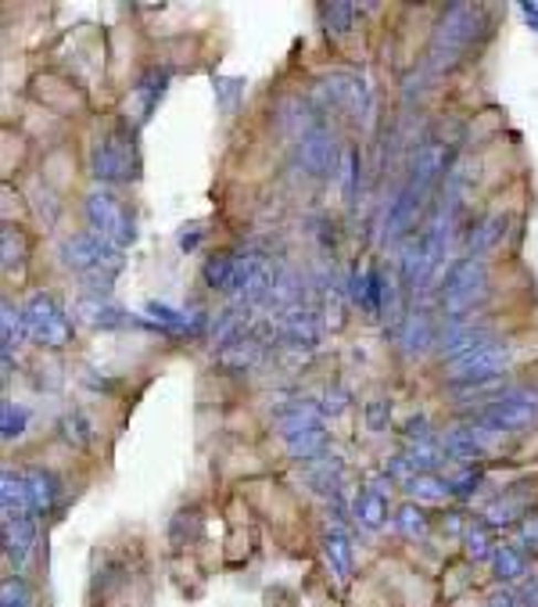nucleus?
<instances>
[{
	"label": "nucleus",
	"mask_w": 538,
	"mask_h": 607,
	"mask_svg": "<svg viewBox=\"0 0 538 607\" xmlns=\"http://www.w3.org/2000/svg\"><path fill=\"white\" fill-rule=\"evenodd\" d=\"M485 11L474 4H449L442 11L439 25H434L431 51H428V69L431 72H449L474 43H482L485 36Z\"/></svg>",
	"instance_id": "obj_1"
},
{
	"label": "nucleus",
	"mask_w": 538,
	"mask_h": 607,
	"mask_svg": "<svg viewBox=\"0 0 538 607\" xmlns=\"http://www.w3.org/2000/svg\"><path fill=\"white\" fill-rule=\"evenodd\" d=\"M488 295V266L485 259L463 255L456 259L439 284V313L445 321H474V310Z\"/></svg>",
	"instance_id": "obj_2"
},
{
	"label": "nucleus",
	"mask_w": 538,
	"mask_h": 607,
	"mask_svg": "<svg viewBox=\"0 0 538 607\" xmlns=\"http://www.w3.org/2000/svg\"><path fill=\"white\" fill-rule=\"evenodd\" d=\"M467 421L496 431V436H510V431L531 428L538 421V393L535 388H506V393L482 402V407H471Z\"/></svg>",
	"instance_id": "obj_3"
},
{
	"label": "nucleus",
	"mask_w": 538,
	"mask_h": 607,
	"mask_svg": "<svg viewBox=\"0 0 538 607\" xmlns=\"http://www.w3.org/2000/svg\"><path fill=\"white\" fill-rule=\"evenodd\" d=\"M22 316H25L29 338L43 345V349H65V345H72V338H76V324H72L62 295H54V292L29 295L22 306Z\"/></svg>",
	"instance_id": "obj_4"
},
{
	"label": "nucleus",
	"mask_w": 538,
	"mask_h": 607,
	"mask_svg": "<svg viewBox=\"0 0 538 607\" xmlns=\"http://www.w3.org/2000/svg\"><path fill=\"white\" fill-rule=\"evenodd\" d=\"M91 177L97 184H129L140 177V151L134 129H112L91 148Z\"/></svg>",
	"instance_id": "obj_5"
},
{
	"label": "nucleus",
	"mask_w": 538,
	"mask_h": 607,
	"mask_svg": "<svg viewBox=\"0 0 538 607\" xmlns=\"http://www.w3.org/2000/svg\"><path fill=\"white\" fill-rule=\"evenodd\" d=\"M506 367H510V345L496 338L482 345V349L445 364V385L460 388V393L463 388H485V385H496L506 374Z\"/></svg>",
	"instance_id": "obj_6"
},
{
	"label": "nucleus",
	"mask_w": 538,
	"mask_h": 607,
	"mask_svg": "<svg viewBox=\"0 0 538 607\" xmlns=\"http://www.w3.org/2000/svg\"><path fill=\"white\" fill-rule=\"evenodd\" d=\"M62 266L65 270H76L80 278H91V273H119L126 249L112 244L105 238H97L94 230H83V234H72L62 241Z\"/></svg>",
	"instance_id": "obj_7"
},
{
	"label": "nucleus",
	"mask_w": 538,
	"mask_h": 607,
	"mask_svg": "<svg viewBox=\"0 0 538 607\" xmlns=\"http://www.w3.org/2000/svg\"><path fill=\"white\" fill-rule=\"evenodd\" d=\"M83 216H86V227L94 230L97 238H105L119 249H129V241L137 238V223H134V212H129L119 198L112 191H91L83 198Z\"/></svg>",
	"instance_id": "obj_8"
},
{
	"label": "nucleus",
	"mask_w": 538,
	"mask_h": 607,
	"mask_svg": "<svg viewBox=\"0 0 538 607\" xmlns=\"http://www.w3.org/2000/svg\"><path fill=\"white\" fill-rule=\"evenodd\" d=\"M313 101L316 108H341L359 119V115H367L370 108V86L362 76H356V72H330V76L316 83Z\"/></svg>",
	"instance_id": "obj_9"
},
{
	"label": "nucleus",
	"mask_w": 538,
	"mask_h": 607,
	"mask_svg": "<svg viewBox=\"0 0 538 607\" xmlns=\"http://www.w3.org/2000/svg\"><path fill=\"white\" fill-rule=\"evenodd\" d=\"M341 155L345 151H338V140H334V134H330L324 123L313 126L309 134L298 140L302 169L309 172V177H316V180L334 177V172H338V166H341Z\"/></svg>",
	"instance_id": "obj_10"
},
{
	"label": "nucleus",
	"mask_w": 538,
	"mask_h": 607,
	"mask_svg": "<svg viewBox=\"0 0 538 607\" xmlns=\"http://www.w3.org/2000/svg\"><path fill=\"white\" fill-rule=\"evenodd\" d=\"M496 439H499L496 431L467 421V425H456L449 436H442V450L449 460H456V464H482V460L492 453V442Z\"/></svg>",
	"instance_id": "obj_11"
},
{
	"label": "nucleus",
	"mask_w": 538,
	"mask_h": 607,
	"mask_svg": "<svg viewBox=\"0 0 538 607\" xmlns=\"http://www.w3.org/2000/svg\"><path fill=\"white\" fill-rule=\"evenodd\" d=\"M488 342H496V335H492V327H485V324L445 321L442 331H439V345H434V353H439L445 364H453V359L482 349V345H488Z\"/></svg>",
	"instance_id": "obj_12"
},
{
	"label": "nucleus",
	"mask_w": 538,
	"mask_h": 607,
	"mask_svg": "<svg viewBox=\"0 0 538 607\" xmlns=\"http://www.w3.org/2000/svg\"><path fill=\"white\" fill-rule=\"evenodd\" d=\"M445 169H449V148H445V144H439V140H428V144H420V148L413 151V158H410V180H405L402 187H410L413 195L428 198L431 187L442 180Z\"/></svg>",
	"instance_id": "obj_13"
},
{
	"label": "nucleus",
	"mask_w": 538,
	"mask_h": 607,
	"mask_svg": "<svg viewBox=\"0 0 538 607\" xmlns=\"http://www.w3.org/2000/svg\"><path fill=\"white\" fill-rule=\"evenodd\" d=\"M276 335L281 342H287L291 349H316L319 338H324V324H319V313L305 310V306H295L281 316V324H276Z\"/></svg>",
	"instance_id": "obj_14"
},
{
	"label": "nucleus",
	"mask_w": 538,
	"mask_h": 607,
	"mask_svg": "<svg viewBox=\"0 0 538 607\" xmlns=\"http://www.w3.org/2000/svg\"><path fill=\"white\" fill-rule=\"evenodd\" d=\"M439 331L442 327H434L428 313H405V321L391 327V338L399 342V349L405 356H424L428 349L439 345Z\"/></svg>",
	"instance_id": "obj_15"
},
{
	"label": "nucleus",
	"mask_w": 538,
	"mask_h": 607,
	"mask_svg": "<svg viewBox=\"0 0 538 607\" xmlns=\"http://www.w3.org/2000/svg\"><path fill=\"white\" fill-rule=\"evenodd\" d=\"M166 86H169V69H166V65H162V69H148V72H144V76L137 80L134 94H129L126 112L134 115L137 123H144V119H148V115L155 112L158 101H162Z\"/></svg>",
	"instance_id": "obj_16"
},
{
	"label": "nucleus",
	"mask_w": 538,
	"mask_h": 607,
	"mask_svg": "<svg viewBox=\"0 0 538 607\" xmlns=\"http://www.w3.org/2000/svg\"><path fill=\"white\" fill-rule=\"evenodd\" d=\"M25 479V496H29V511H33L36 517L51 514L57 507V500H62V485H57V479L48 471V468H25L22 471Z\"/></svg>",
	"instance_id": "obj_17"
},
{
	"label": "nucleus",
	"mask_w": 538,
	"mask_h": 607,
	"mask_svg": "<svg viewBox=\"0 0 538 607\" xmlns=\"http://www.w3.org/2000/svg\"><path fill=\"white\" fill-rule=\"evenodd\" d=\"M506 223H510V220H506L503 212L482 216L477 223H471L467 238H463V249H467V255L482 259L488 252H496L499 244H503V238H506Z\"/></svg>",
	"instance_id": "obj_18"
},
{
	"label": "nucleus",
	"mask_w": 538,
	"mask_h": 607,
	"mask_svg": "<svg viewBox=\"0 0 538 607\" xmlns=\"http://www.w3.org/2000/svg\"><path fill=\"white\" fill-rule=\"evenodd\" d=\"M420 195H413L410 187H402V191H395V198H391L388 206V220H384V238L388 241H405L410 238V230L416 223V212H420Z\"/></svg>",
	"instance_id": "obj_19"
},
{
	"label": "nucleus",
	"mask_w": 538,
	"mask_h": 607,
	"mask_svg": "<svg viewBox=\"0 0 538 607\" xmlns=\"http://www.w3.org/2000/svg\"><path fill=\"white\" fill-rule=\"evenodd\" d=\"M0 525H4V557H8V565L19 572L25 565L29 551L36 546V517L29 514V517H14V522H0Z\"/></svg>",
	"instance_id": "obj_20"
},
{
	"label": "nucleus",
	"mask_w": 538,
	"mask_h": 607,
	"mask_svg": "<svg viewBox=\"0 0 538 607\" xmlns=\"http://www.w3.org/2000/svg\"><path fill=\"white\" fill-rule=\"evenodd\" d=\"M276 428L287 436H298V431H309V428H324V402H313V399H295L287 407L276 410Z\"/></svg>",
	"instance_id": "obj_21"
},
{
	"label": "nucleus",
	"mask_w": 538,
	"mask_h": 607,
	"mask_svg": "<svg viewBox=\"0 0 538 607\" xmlns=\"http://www.w3.org/2000/svg\"><path fill=\"white\" fill-rule=\"evenodd\" d=\"M29 514H33V511H29L22 471L4 468V474H0V522H14V517H29Z\"/></svg>",
	"instance_id": "obj_22"
},
{
	"label": "nucleus",
	"mask_w": 538,
	"mask_h": 607,
	"mask_svg": "<svg viewBox=\"0 0 538 607\" xmlns=\"http://www.w3.org/2000/svg\"><path fill=\"white\" fill-rule=\"evenodd\" d=\"M352 522L359 525V528H367V532H381L384 528V522H388V496H381V493H373L370 485H362L359 493L352 496Z\"/></svg>",
	"instance_id": "obj_23"
},
{
	"label": "nucleus",
	"mask_w": 538,
	"mask_h": 607,
	"mask_svg": "<svg viewBox=\"0 0 538 607\" xmlns=\"http://www.w3.org/2000/svg\"><path fill=\"white\" fill-rule=\"evenodd\" d=\"M488 565H492V575H496V579H499L503 586H510V583H525V579H528V554H525V546L499 543Z\"/></svg>",
	"instance_id": "obj_24"
},
{
	"label": "nucleus",
	"mask_w": 538,
	"mask_h": 607,
	"mask_svg": "<svg viewBox=\"0 0 538 607\" xmlns=\"http://www.w3.org/2000/svg\"><path fill=\"white\" fill-rule=\"evenodd\" d=\"M259 356H263V338H255V331H252V335L238 338V342L223 345V349L215 353V359H220V367L230 370V374L252 370V367L259 364Z\"/></svg>",
	"instance_id": "obj_25"
},
{
	"label": "nucleus",
	"mask_w": 538,
	"mask_h": 607,
	"mask_svg": "<svg viewBox=\"0 0 538 607\" xmlns=\"http://www.w3.org/2000/svg\"><path fill=\"white\" fill-rule=\"evenodd\" d=\"M324 554L330 561V568L338 572V579H352V565H356V557H352V536L345 532V525H330L324 532Z\"/></svg>",
	"instance_id": "obj_26"
},
{
	"label": "nucleus",
	"mask_w": 538,
	"mask_h": 607,
	"mask_svg": "<svg viewBox=\"0 0 538 607\" xmlns=\"http://www.w3.org/2000/svg\"><path fill=\"white\" fill-rule=\"evenodd\" d=\"M287 457L291 460H305V464H316V460L330 457V436L327 428H309V431H298V436H287Z\"/></svg>",
	"instance_id": "obj_27"
},
{
	"label": "nucleus",
	"mask_w": 538,
	"mask_h": 607,
	"mask_svg": "<svg viewBox=\"0 0 538 607\" xmlns=\"http://www.w3.org/2000/svg\"><path fill=\"white\" fill-rule=\"evenodd\" d=\"M463 557L474 561V565H482V561H492V554H496V528L485 525L482 517H474V522L467 525V532H463Z\"/></svg>",
	"instance_id": "obj_28"
},
{
	"label": "nucleus",
	"mask_w": 538,
	"mask_h": 607,
	"mask_svg": "<svg viewBox=\"0 0 538 607\" xmlns=\"http://www.w3.org/2000/svg\"><path fill=\"white\" fill-rule=\"evenodd\" d=\"M525 517H528V500H520V496H499L482 511V522L496 532L510 528V525H525Z\"/></svg>",
	"instance_id": "obj_29"
},
{
	"label": "nucleus",
	"mask_w": 538,
	"mask_h": 607,
	"mask_svg": "<svg viewBox=\"0 0 538 607\" xmlns=\"http://www.w3.org/2000/svg\"><path fill=\"white\" fill-rule=\"evenodd\" d=\"M0 331H4V338H0V349H4V374H8L11 370V353L29 338L25 316H22V310H14V302H4V306H0Z\"/></svg>",
	"instance_id": "obj_30"
},
{
	"label": "nucleus",
	"mask_w": 538,
	"mask_h": 607,
	"mask_svg": "<svg viewBox=\"0 0 538 607\" xmlns=\"http://www.w3.org/2000/svg\"><path fill=\"white\" fill-rule=\"evenodd\" d=\"M402 493H405V500L420 503V507H428V503H445V500H453V496H449L445 474H416V479H410V482L402 485Z\"/></svg>",
	"instance_id": "obj_31"
},
{
	"label": "nucleus",
	"mask_w": 538,
	"mask_h": 607,
	"mask_svg": "<svg viewBox=\"0 0 538 607\" xmlns=\"http://www.w3.org/2000/svg\"><path fill=\"white\" fill-rule=\"evenodd\" d=\"M144 316H148L158 335L187 338V310H172V306H166V302H148V306H144Z\"/></svg>",
	"instance_id": "obj_32"
},
{
	"label": "nucleus",
	"mask_w": 538,
	"mask_h": 607,
	"mask_svg": "<svg viewBox=\"0 0 538 607\" xmlns=\"http://www.w3.org/2000/svg\"><path fill=\"white\" fill-rule=\"evenodd\" d=\"M395 528H399V536L402 540H428V532H431V517H428V511L420 507V503H413V500H405V503H399L395 507Z\"/></svg>",
	"instance_id": "obj_33"
},
{
	"label": "nucleus",
	"mask_w": 538,
	"mask_h": 607,
	"mask_svg": "<svg viewBox=\"0 0 538 607\" xmlns=\"http://www.w3.org/2000/svg\"><path fill=\"white\" fill-rule=\"evenodd\" d=\"M205 284L212 292H226L230 295V284H234V273H238V252H215L205 259Z\"/></svg>",
	"instance_id": "obj_34"
},
{
	"label": "nucleus",
	"mask_w": 538,
	"mask_h": 607,
	"mask_svg": "<svg viewBox=\"0 0 538 607\" xmlns=\"http://www.w3.org/2000/svg\"><path fill=\"white\" fill-rule=\"evenodd\" d=\"M402 453L410 457V464L416 468V474H439V468L449 460L439 439H431V442H410Z\"/></svg>",
	"instance_id": "obj_35"
},
{
	"label": "nucleus",
	"mask_w": 538,
	"mask_h": 607,
	"mask_svg": "<svg viewBox=\"0 0 538 607\" xmlns=\"http://www.w3.org/2000/svg\"><path fill=\"white\" fill-rule=\"evenodd\" d=\"M445 482H449V496L453 500H471L477 489H482L485 471H482V464H460L453 474H445Z\"/></svg>",
	"instance_id": "obj_36"
},
{
	"label": "nucleus",
	"mask_w": 538,
	"mask_h": 607,
	"mask_svg": "<svg viewBox=\"0 0 538 607\" xmlns=\"http://www.w3.org/2000/svg\"><path fill=\"white\" fill-rule=\"evenodd\" d=\"M57 431H62V439L72 446V450H86L91 439H94V428H91V421H86L80 410H68L62 421H57Z\"/></svg>",
	"instance_id": "obj_37"
},
{
	"label": "nucleus",
	"mask_w": 538,
	"mask_h": 607,
	"mask_svg": "<svg viewBox=\"0 0 538 607\" xmlns=\"http://www.w3.org/2000/svg\"><path fill=\"white\" fill-rule=\"evenodd\" d=\"M362 158H359V151L356 148H345V155H341V166H338V184H341V198H345V206L352 209L356 206V191H359V166Z\"/></svg>",
	"instance_id": "obj_38"
},
{
	"label": "nucleus",
	"mask_w": 538,
	"mask_h": 607,
	"mask_svg": "<svg viewBox=\"0 0 538 607\" xmlns=\"http://www.w3.org/2000/svg\"><path fill=\"white\" fill-rule=\"evenodd\" d=\"M0 436H4V442H14L25 431V425H29V410L25 407H19V402H11V399H4V407H0Z\"/></svg>",
	"instance_id": "obj_39"
},
{
	"label": "nucleus",
	"mask_w": 538,
	"mask_h": 607,
	"mask_svg": "<svg viewBox=\"0 0 538 607\" xmlns=\"http://www.w3.org/2000/svg\"><path fill=\"white\" fill-rule=\"evenodd\" d=\"M0 607H33V586L22 575H8L0 586Z\"/></svg>",
	"instance_id": "obj_40"
},
{
	"label": "nucleus",
	"mask_w": 538,
	"mask_h": 607,
	"mask_svg": "<svg viewBox=\"0 0 538 607\" xmlns=\"http://www.w3.org/2000/svg\"><path fill=\"white\" fill-rule=\"evenodd\" d=\"M356 4H345V0H338V4H324V14H327V29L334 36H341V33H348V29L356 25Z\"/></svg>",
	"instance_id": "obj_41"
},
{
	"label": "nucleus",
	"mask_w": 538,
	"mask_h": 607,
	"mask_svg": "<svg viewBox=\"0 0 538 607\" xmlns=\"http://www.w3.org/2000/svg\"><path fill=\"white\" fill-rule=\"evenodd\" d=\"M215 97H220L223 112H234L238 108V94H244V80H226V76H215Z\"/></svg>",
	"instance_id": "obj_42"
},
{
	"label": "nucleus",
	"mask_w": 538,
	"mask_h": 607,
	"mask_svg": "<svg viewBox=\"0 0 538 607\" xmlns=\"http://www.w3.org/2000/svg\"><path fill=\"white\" fill-rule=\"evenodd\" d=\"M402 436H405V442H431L434 431L428 425V417H410V425L402 428Z\"/></svg>",
	"instance_id": "obj_43"
},
{
	"label": "nucleus",
	"mask_w": 538,
	"mask_h": 607,
	"mask_svg": "<svg viewBox=\"0 0 538 607\" xmlns=\"http://www.w3.org/2000/svg\"><path fill=\"white\" fill-rule=\"evenodd\" d=\"M388 414H391V407L381 399V402H370L367 407V428L370 431H384L388 428Z\"/></svg>",
	"instance_id": "obj_44"
},
{
	"label": "nucleus",
	"mask_w": 538,
	"mask_h": 607,
	"mask_svg": "<svg viewBox=\"0 0 538 607\" xmlns=\"http://www.w3.org/2000/svg\"><path fill=\"white\" fill-rule=\"evenodd\" d=\"M520 546L531 554H538V514L525 517V525H520Z\"/></svg>",
	"instance_id": "obj_45"
},
{
	"label": "nucleus",
	"mask_w": 538,
	"mask_h": 607,
	"mask_svg": "<svg viewBox=\"0 0 538 607\" xmlns=\"http://www.w3.org/2000/svg\"><path fill=\"white\" fill-rule=\"evenodd\" d=\"M485 607H520L517 604V589H506V586L492 589V594L485 597Z\"/></svg>",
	"instance_id": "obj_46"
},
{
	"label": "nucleus",
	"mask_w": 538,
	"mask_h": 607,
	"mask_svg": "<svg viewBox=\"0 0 538 607\" xmlns=\"http://www.w3.org/2000/svg\"><path fill=\"white\" fill-rule=\"evenodd\" d=\"M517 604H520V607H538V575H531V579L520 583V589H517Z\"/></svg>",
	"instance_id": "obj_47"
},
{
	"label": "nucleus",
	"mask_w": 538,
	"mask_h": 607,
	"mask_svg": "<svg viewBox=\"0 0 538 607\" xmlns=\"http://www.w3.org/2000/svg\"><path fill=\"white\" fill-rule=\"evenodd\" d=\"M201 238H205V230H201V227L183 230V234H180V252H194L201 244Z\"/></svg>",
	"instance_id": "obj_48"
},
{
	"label": "nucleus",
	"mask_w": 538,
	"mask_h": 607,
	"mask_svg": "<svg viewBox=\"0 0 538 607\" xmlns=\"http://www.w3.org/2000/svg\"><path fill=\"white\" fill-rule=\"evenodd\" d=\"M442 525H445L449 536H463V532H467V525H471V522H463V514H460V511H449Z\"/></svg>",
	"instance_id": "obj_49"
},
{
	"label": "nucleus",
	"mask_w": 538,
	"mask_h": 607,
	"mask_svg": "<svg viewBox=\"0 0 538 607\" xmlns=\"http://www.w3.org/2000/svg\"><path fill=\"white\" fill-rule=\"evenodd\" d=\"M345 402H348V393H345V388H334V396L324 399V414H338V410H345Z\"/></svg>",
	"instance_id": "obj_50"
},
{
	"label": "nucleus",
	"mask_w": 538,
	"mask_h": 607,
	"mask_svg": "<svg viewBox=\"0 0 538 607\" xmlns=\"http://www.w3.org/2000/svg\"><path fill=\"white\" fill-rule=\"evenodd\" d=\"M520 11H525V14H528V19H525V22H528V25L535 29V33H538V0H525V4H520Z\"/></svg>",
	"instance_id": "obj_51"
}]
</instances>
